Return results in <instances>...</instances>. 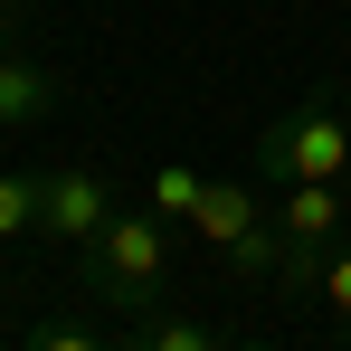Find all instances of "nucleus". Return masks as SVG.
<instances>
[{"label":"nucleus","instance_id":"1","mask_svg":"<svg viewBox=\"0 0 351 351\" xmlns=\"http://www.w3.org/2000/svg\"><path fill=\"white\" fill-rule=\"evenodd\" d=\"M190 237L219 247V266L247 276V285H276L285 276V237H276V209L247 190V180H209L199 209H190Z\"/></svg>","mask_w":351,"mask_h":351},{"label":"nucleus","instance_id":"2","mask_svg":"<svg viewBox=\"0 0 351 351\" xmlns=\"http://www.w3.org/2000/svg\"><path fill=\"white\" fill-rule=\"evenodd\" d=\"M256 171L276 180H351V114L342 95H313V105H285V114L256 133Z\"/></svg>","mask_w":351,"mask_h":351},{"label":"nucleus","instance_id":"3","mask_svg":"<svg viewBox=\"0 0 351 351\" xmlns=\"http://www.w3.org/2000/svg\"><path fill=\"white\" fill-rule=\"evenodd\" d=\"M86 276L114 313H152L162 304V276H171V228L152 209H114V228L86 247Z\"/></svg>","mask_w":351,"mask_h":351},{"label":"nucleus","instance_id":"4","mask_svg":"<svg viewBox=\"0 0 351 351\" xmlns=\"http://www.w3.org/2000/svg\"><path fill=\"white\" fill-rule=\"evenodd\" d=\"M276 237H285V276H276V294H294V304H304L313 266L351 237L342 180H285V190H276Z\"/></svg>","mask_w":351,"mask_h":351},{"label":"nucleus","instance_id":"5","mask_svg":"<svg viewBox=\"0 0 351 351\" xmlns=\"http://www.w3.org/2000/svg\"><path fill=\"white\" fill-rule=\"evenodd\" d=\"M114 180L95 171V162H58V171H38V237L66 247V256H86L95 237L114 228Z\"/></svg>","mask_w":351,"mask_h":351},{"label":"nucleus","instance_id":"6","mask_svg":"<svg viewBox=\"0 0 351 351\" xmlns=\"http://www.w3.org/2000/svg\"><path fill=\"white\" fill-rule=\"evenodd\" d=\"M123 351H228V342H219L199 313H162V304H152V313H133Z\"/></svg>","mask_w":351,"mask_h":351},{"label":"nucleus","instance_id":"7","mask_svg":"<svg viewBox=\"0 0 351 351\" xmlns=\"http://www.w3.org/2000/svg\"><path fill=\"white\" fill-rule=\"evenodd\" d=\"M48 95H58V86H48V66H29V58H10V48H0V133L38 123V114H48Z\"/></svg>","mask_w":351,"mask_h":351},{"label":"nucleus","instance_id":"8","mask_svg":"<svg viewBox=\"0 0 351 351\" xmlns=\"http://www.w3.org/2000/svg\"><path fill=\"white\" fill-rule=\"evenodd\" d=\"M199 190H209V171H190V162H162V171H152V199H143V209H152L162 228H190Z\"/></svg>","mask_w":351,"mask_h":351},{"label":"nucleus","instance_id":"9","mask_svg":"<svg viewBox=\"0 0 351 351\" xmlns=\"http://www.w3.org/2000/svg\"><path fill=\"white\" fill-rule=\"evenodd\" d=\"M304 304H313L323 323H351V237L332 247V256H323V266H313V285H304Z\"/></svg>","mask_w":351,"mask_h":351},{"label":"nucleus","instance_id":"10","mask_svg":"<svg viewBox=\"0 0 351 351\" xmlns=\"http://www.w3.org/2000/svg\"><path fill=\"white\" fill-rule=\"evenodd\" d=\"M38 237V171H0V247Z\"/></svg>","mask_w":351,"mask_h":351},{"label":"nucleus","instance_id":"11","mask_svg":"<svg viewBox=\"0 0 351 351\" xmlns=\"http://www.w3.org/2000/svg\"><path fill=\"white\" fill-rule=\"evenodd\" d=\"M29 351H123V342H105V332H86V323H48Z\"/></svg>","mask_w":351,"mask_h":351},{"label":"nucleus","instance_id":"12","mask_svg":"<svg viewBox=\"0 0 351 351\" xmlns=\"http://www.w3.org/2000/svg\"><path fill=\"white\" fill-rule=\"evenodd\" d=\"M228 351H285V342H228Z\"/></svg>","mask_w":351,"mask_h":351},{"label":"nucleus","instance_id":"13","mask_svg":"<svg viewBox=\"0 0 351 351\" xmlns=\"http://www.w3.org/2000/svg\"><path fill=\"white\" fill-rule=\"evenodd\" d=\"M342 114H351V86H342Z\"/></svg>","mask_w":351,"mask_h":351},{"label":"nucleus","instance_id":"14","mask_svg":"<svg viewBox=\"0 0 351 351\" xmlns=\"http://www.w3.org/2000/svg\"><path fill=\"white\" fill-rule=\"evenodd\" d=\"M342 209H351V180H342Z\"/></svg>","mask_w":351,"mask_h":351},{"label":"nucleus","instance_id":"15","mask_svg":"<svg viewBox=\"0 0 351 351\" xmlns=\"http://www.w3.org/2000/svg\"><path fill=\"white\" fill-rule=\"evenodd\" d=\"M0 10H10V0H0Z\"/></svg>","mask_w":351,"mask_h":351}]
</instances>
